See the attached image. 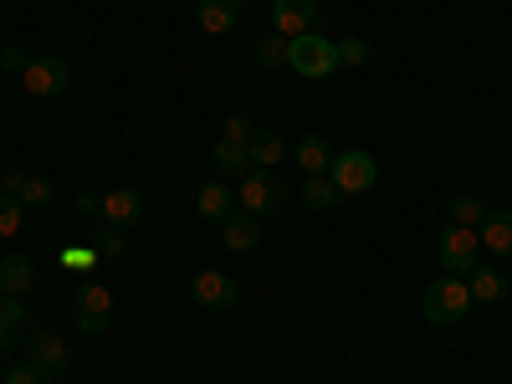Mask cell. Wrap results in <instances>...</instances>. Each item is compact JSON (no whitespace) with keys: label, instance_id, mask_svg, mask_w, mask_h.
I'll return each instance as SVG.
<instances>
[{"label":"cell","instance_id":"cell-1","mask_svg":"<svg viewBox=\"0 0 512 384\" xmlns=\"http://www.w3.org/2000/svg\"><path fill=\"white\" fill-rule=\"evenodd\" d=\"M287 67H292L297 77H308V82L333 77V72H338V41H333V36H323V31H303V36H292V41H287Z\"/></svg>","mask_w":512,"mask_h":384},{"label":"cell","instance_id":"cell-2","mask_svg":"<svg viewBox=\"0 0 512 384\" xmlns=\"http://www.w3.org/2000/svg\"><path fill=\"white\" fill-rule=\"evenodd\" d=\"M420 308L436 328H451V323H461L466 313H472V287H466V277H436L431 287H425Z\"/></svg>","mask_w":512,"mask_h":384},{"label":"cell","instance_id":"cell-3","mask_svg":"<svg viewBox=\"0 0 512 384\" xmlns=\"http://www.w3.org/2000/svg\"><path fill=\"white\" fill-rule=\"evenodd\" d=\"M328 180L338 185V195H344V200L349 195H369L379 185V159L369 149H344V154H333Z\"/></svg>","mask_w":512,"mask_h":384},{"label":"cell","instance_id":"cell-4","mask_svg":"<svg viewBox=\"0 0 512 384\" xmlns=\"http://www.w3.org/2000/svg\"><path fill=\"white\" fill-rule=\"evenodd\" d=\"M113 292L103 287V282H82L77 292H72V323L88 333V338H98V333H108L113 328Z\"/></svg>","mask_w":512,"mask_h":384},{"label":"cell","instance_id":"cell-5","mask_svg":"<svg viewBox=\"0 0 512 384\" xmlns=\"http://www.w3.org/2000/svg\"><path fill=\"white\" fill-rule=\"evenodd\" d=\"M436 256H441V272H446V277H472L477 256H482V236H477L472 226H456V221H451V226L441 231Z\"/></svg>","mask_w":512,"mask_h":384},{"label":"cell","instance_id":"cell-6","mask_svg":"<svg viewBox=\"0 0 512 384\" xmlns=\"http://www.w3.org/2000/svg\"><path fill=\"white\" fill-rule=\"evenodd\" d=\"M236 205L246 210V216H272V210L287 205V185L272 175V169H251V175H241Z\"/></svg>","mask_w":512,"mask_h":384},{"label":"cell","instance_id":"cell-7","mask_svg":"<svg viewBox=\"0 0 512 384\" xmlns=\"http://www.w3.org/2000/svg\"><path fill=\"white\" fill-rule=\"evenodd\" d=\"M21 82H26L31 98H62L72 88V67L62 57H31L26 72H21Z\"/></svg>","mask_w":512,"mask_h":384},{"label":"cell","instance_id":"cell-8","mask_svg":"<svg viewBox=\"0 0 512 384\" xmlns=\"http://www.w3.org/2000/svg\"><path fill=\"white\" fill-rule=\"evenodd\" d=\"M190 297H195L200 308H210V313H226V308L241 303V287H236V277H226V272H216V267H205V272H195Z\"/></svg>","mask_w":512,"mask_h":384},{"label":"cell","instance_id":"cell-9","mask_svg":"<svg viewBox=\"0 0 512 384\" xmlns=\"http://www.w3.org/2000/svg\"><path fill=\"white\" fill-rule=\"evenodd\" d=\"M144 210H149V200H144V190H134V185H118V190H108L103 195V221L108 226H139L144 221Z\"/></svg>","mask_w":512,"mask_h":384},{"label":"cell","instance_id":"cell-10","mask_svg":"<svg viewBox=\"0 0 512 384\" xmlns=\"http://www.w3.org/2000/svg\"><path fill=\"white\" fill-rule=\"evenodd\" d=\"M318 21V0H272V31H282L287 41L313 31Z\"/></svg>","mask_w":512,"mask_h":384},{"label":"cell","instance_id":"cell-11","mask_svg":"<svg viewBox=\"0 0 512 384\" xmlns=\"http://www.w3.org/2000/svg\"><path fill=\"white\" fill-rule=\"evenodd\" d=\"M26 364H36L47 379L67 374V344L57 333H31V344H26Z\"/></svg>","mask_w":512,"mask_h":384},{"label":"cell","instance_id":"cell-12","mask_svg":"<svg viewBox=\"0 0 512 384\" xmlns=\"http://www.w3.org/2000/svg\"><path fill=\"white\" fill-rule=\"evenodd\" d=\"M195 210H200L205 221H231V216H236V190H231L221 175H216V180H205L200 195H195Z\"/></svg>","mask_w":512,"mask_h":384},{"label":"cell","instance_id":"cell-13","mask_svg":"<svg viewBox=\"0 0 512 384\" xmlns=\"http://www.w3.org/2000/svg\"><path fill=\"white\" fill-rule=\"evenodd\" d=\"M195 21H200V31H210V36H226V31H236V21H241V0H200Z\"/></svg>","mask_w":512,"mask_h":384},{"label":"cell","instance_id":"cell-14","mask_svg":"<svg viewBox=\"0 0 512 384\" xmlns=\"http://www.w3.org/2000/svg\"><path fill=\"white\" fill-rule=\"evenodd\" d=\"M246 154H251V169H277V164L287 159V139L272 134V128H256L251 144H246Z\"/></svg>","mask_w":512,"mask_h":384},{"label":"cell","instance_id":"cell-15","mask_svg":"<svg viewBox=\"0 0 512 384\" xmlns=\"http://www.w3.org/2000/svg\"><path fill=\"white\" fill-rule=\"evenodd\" d=\"M482 246L492 256H512V210H487V221L477 226Z\"/></svg>","mask_w":512,"mask_h":384},{"label":"cell","instance_id":"cell-16","mask_svg":"<svg viewBox=\"0 0 512 384\" xmlns=\"http://www.w3.org/2000/svg\"><path fill=\"white\" fill-rule=\"evenodd\" d=\"M221 241L231 246V251H256V241H262V216H246V210H236L231 221H221Z\"/></svg>","mask_w":512,"mask_h":384},{"label":"cell","instance_id":"cell-17","mask_svg":"<svg viewBox=\"0 0 512 384\" xmlns=\"http://www.w3.org/2000/svg\"><path fill=\"white\" fill-rule=\"evenodd\" d=\"M36 287V267L26 262V256H6V262H0V292H6V297H26Z\"/></svg>","mask_w":512,"mask_h":384},{"label":"cell","instance_id":"cell-18","mask_svg":"<svg viewBox=\"0 0 512 384\" xmlns=\"http://www.w3.org/2000/svg\"><path fill=\"white\" fill-rule=\"evenodd\" d=\"M21 328H26V308H21V297H6V292H0V354H11V349H16Z\"/></svg>","mask_w":512,"mask_h":384},{"label":"cell","instance_id":"cell-19","mask_svg":"<svg viewBox=\"0 0 512 384\" xmlns=\"http://www.w3.org/2000/svg\"><path fill=\"white\" fill-rule=\"evenodd\" d=\"M472 303H502L507 297V277L497 272V267H472Z\"/></svg>","mask_w":512,"mask_h":384},{"label":"cell","instance_id":"cell-20","mask_svg":"<svg viewBox=\"0 0 512 384\" xmlns=\"http://www.w3.org/2000/svg\"><path fill=\"white\" fill-rule=\"evenodd\" d=\"M297 164L308 169V175H328V164H333V149L323 134H308V139H297Z\"/></svg>","mask_w":512,"mask_h":384},{"label":"cell","instance_id":"cell-21","mask_svg":"<svg viewBox=\"0 0 512 384\" xmlns=\"http://www.w3.org/2000/svg\"><path fill=\"white\" fill-rule=\"evenodd\" d=\"M210 164H216V175H221V180H226V175H251V154H246V144H231V139L216 144Z\"/></svg>","mask_w":512,"mask_h":384},{"label":"cell","instance_id":"cell-22","mask_svg":"<svg viewBox=\"0 0 512 384\" xmlns=\"http://www.w3.org/2000/svg\"><path fill=\"white\" fill-rule=\"evenodd\" d=\"M303 205H308V210H338V205H344V195H338V185H333L328 175H308Z\"/></svg>","mask_w":512,"mask_h":384},{"label":"cell","instance_id":"cell-23","mask_svg":"<svg viewBox=\"0 0 512 384\" xmlns=\"http://www.w3.org/2000/svg\"><path fill=\"white\" fill-rule=\"evenodd\" d=\"M251 62H256V67H267V72L287 67V36H282V31H267V36L251 47Z\"/></svg>","mask_w":512,"mask_h":384},{"label":"cell","instance_id":"cell-24","mask_svg":"<svg viewBox=\"0 0 512 384\" xmlns=\"http://www.w3.org/2000/svg\"><path fill=\"white\" fill-rule=\"evenodd\" d=\"M487 210H492V205H487L482 195H456V200H451V221H456V226H472V231H477V226L487 221Z\"/></svg>","mask_w":512,"mask_h":384},{"label":"cell","instance_id":"cell-25","mask_svg":"<svg viewBox=\"0 0 512 384\" xmlns=\"http://www.w3.org/2000/svg\"><path fill=\"white\" fill-rule=\"evenodd\" d=\"M98 262H103V256H98V246H93V241L62 246V267H67V272H93Z\"/></svg>","mask_w":512,"mask_h":384},{"label":"cell","instance_id":"cell-26","mask_svg":"<svg viewBox=\"0 0 512 384\" xmlns=\"http://www.w3.org/2000/svg\"><path fill=\"white\" fill-rule=\"evenodd\" d=\"M16 200H21L26 210H47V205H52V180L26 175V180H21V190H16Z\"/></svg>","mask_w":512,"mask_h":384},{"label":"cell","instance_id":"cell-27","mask_svg":"<svg viewBox=\"0 0 512 384\" xmlns=\"http://www.w3.org/2000/svg\"><path fill=\"white\" fill-rule=\"evenodd\" d=\"M88 241L98 246V256H103V262H118V256H123V226H108V221H103V226H98Z\"/></svg>","mask_w":512,"mask_h":384},{"label":"cell","instance_id":"cell-28","mask_svg":"<svg viewBox=\"0 0 512 384\" xmlns=\"http://www.w3.org/2000/svg\"><path fill=\"white\" fill-rule=\"evenodd\" d=\"M369 57H374V47L364 36H344V41H338V67H364Z\"/></svg>","mask_w":512,"mask_h":384},{"label":"cell","instance_id":"cell-29","mask_svg":"<svg viewBox=\"0 0 512 384\" xmlns=\"http://www.w3.org/2000/svg\"><path fill=\"white\" fill-rule=\"evenodd\" d=\"M21 221H26V205H21L16 195L0 190V236H16V231H21Z\"/></svg>","mask_w":512,"mask_h":384},{"label":"cell","instance_id":"cell-30","mask_svg":"<svg viewBox=\"0 0 512 384\" xmlns=\"http://www.w3.org/2000/svg\"><path fill=\"white\" fill-rule=\"evenodd\" d=\"M251 134H256V123H251L246 113H231V118H226V139H231V144H251Z\"/></svg>","mask_w":512,"mask_h":384},{"label":"cell","instance_id":"cell-31","mask_svg":"<svg viewBox=\"0 0 512 384\" xmlns=\"http://www.w3.org/2000/svg\"><path fill=\"white\" fill-rule=\"evenodd\" d=\"M6 384H47V374H41L36 364H26V359H21V364H11V369H6Z\"/></svg>","mask_w":512,"mask_h":384},{"label":"cell","instance_id":"cell-32","mask_svg":"<svg viewBox=\"0 0 512 384\" xmlns=\"http://www.w3.org/2000/svg\"><path fill=\"white\" fill-rule=\"evenodd\" d=\"M26 62H31V57H26L21 47H0V67H6V72H26Z\"/></svg>","mask_w":512,"mask_h":384},{"label":"cell","instance_id":"cell-33","mask_svg":"<svg viewBox=\"0 0 512 384\" xmlns=\"http://www.w3.org/2000/svg\"><path fill=\"white\" fill-rule=\"evenodd\" d=\"M77 216H103V195H77Z\"/></svg>","mask_w":512,"mask_h":384}]
</instances>
